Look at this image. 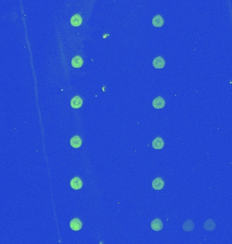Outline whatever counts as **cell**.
Masks as SVG:
<instances>
[{
  "instance_id": "14",
  "label": "cell",
  "mask_w": 232,
  "mask_h": 244,
  "mask_svg": "<svg viewBox=\"0 0 232 244\" xmlns=\"http://www.w3.org/2000/svg\"><path fill=\"white\" fill-rule=\"evenodd\" d=\"M183 229L185 231L187 232H190L193 230L194 229V224L192 220L186 221L183 225Z\"/></svg>"
},
{
  "instance_id": "9",
  "label": "cell",
  "mask_w": 232,
  "mask_h": 244,
  "mask_svg": "<svg viewBox=\"0 0 232 244\" xmlns=\"http://www.w3.org/2000/svg\"><path fill=\"white\" fill-rule=\"evenodd\" d=\"M164 20L161 15H156L152 19V24L156 27H161L164 25Z\"/></svg>"
},
{
  "instance_id": "2",
  "label": "cell",
  "mask_w": 232,
  "mask_h": 244,
  "mask_svg": "<svg viewBox=\"0 0 232 244\" xmlns=\"http://www.w3.org/2000/svg\"><path fill=\"white\" fill-rule=\"evenodd\" d=\"M165 60L161 56H157L153 60V66L156 69H163L165 67Z\"/></svg>"
},
{
  "instance_id": "1",
  "label": "cell",
  "mask_w": 232,
  "mask_h": 244,
  "mask_svg": "<svg viewBox=\"0 0 232 244\" xmlns=\"http://www.w3.org/2000/svg\"><path fill=\"white\" fill-rule=\"evenodd\" d=\"M165 105H166V102L164 99L161 96L156 97L154 100L153 101V103H152L153 106L156 109H160L164 108Z\"/></svg>"
},
{
  "instance_id": "7",
  "label": "cell",
  "mask_w": 232,
  "mask_h": 244,
  "mask_svg": "<svg viewBox=\"0 0 232 244\" xmlns=\"http://www.w3.org/2000/svg\"><path fill=\"white\" fill-rule=\"evenodd\" d=\"M164 187V180L160 177H157L153 181L152 183V187L155 190H161Z\"/></svg>"
},
{
  "instance_id": "3",
  "label": "cell",
  "mask_w": 232,
  "mask_h": 244,
  "mask_svg": "<svg viewBox=\"0 0 232 244\" xmlns=\"http://www.w3.org/2000/svg\"><path fill=\"white\" fill-rule=\"evenodd\" d=\"M70 186L74 190H79L82 189L83 186L82 181L79 177H75L70 182Z\"/></svg>"
},
{
  "instance_id": "10",
  "label": "cell",
  "mask_w": 232,
  "mask_h": 244,
  "mask_svg": "<svg viewBox=\"0 0 232 244\" xmlns=\"http://www.w3.org/2000/svg\"><path fill=\"white\" fill-rule=\"evenodd\" d=\"M84 64V60L80 56H74L71 60V65L74 68H80Z\"/></svg>"
},
{
  "instance_id": "11",
  "label": "cell",
  "mask_w": 232,
  "mask_h": 244,
  "mask_svg": "<svg viewBox=\"0 0 232 244\" xmlns=\"http://www.w3.org/2000/svg\"><path fill=\"white\" fill-rule=\"evenodd\" d=\"M70 144H71V147L75 148H78L82 146V139L79 136H74L70 140Z\"/></svg>"
},
{
  "instance_id": "6",
  "label": "cell",
  "mask_w": 232,
  "mask_h": 244,
  "mask_svg": "<svg viewBox=\"0 0 232 244\" xmlns=\"http://www.w3.org/2000/svg\"><path fill=\"white\" fill-rule=\"evenodd\" d=\"M151 227L155 231H160L163 229V223L160 219L156 218L151 222Z\"/></svg>"
},
{
  "instance_id": "13",
  "label": "cell",
  "mask_w": 232,
  "mask_h": 244,
  "mask_svg": "<svg viewBox=\"0 0 232 244\" xmlns=\"http://www.w3.org/2000/svg\"><path fill=\"white\" fill-rule=\"evenodd\" d=\"M204 228L207 231H212L216 228V225L212 219H208L204 222Z\"/></svg>"
},
{
  "instance_id": "4",
  "label": "cell",
  "mask_w": 232,
  "mask_h": 244,
  "mask_svg": "<svg viewBox=\"0 0 232 244\" xmlns=\"http://www.w3.org/2000/svg\"><path fill=\"white\" fill-rule=\"evenodd\" d=\"M83 100L80 96H76L71 101V106L73 109H80L82 106Z\"/></svg>"
},
{
  "instance_id": "5",
  "label": "cell",
  "mask_w": 232,
  "mask_h": 244,
  "mask_svg": "<svg viewBox=\"0 0 232 244\" xmlns=\"http://www.w3.org/2000/svg\"><path fill=\"white\" fill-rule=\"evenodd\" d=\"M82 227V223L80 221V219L78 218H74L70 222V228H71L73 231H80Z\"/></svg>"
},
{
  "instance_id": "8",
  "label": "cell",
  "mask_w": 232,
  "mask_h": 244,
  "mask_svg": "<svg viewBox=\"0 0 232 244\" xmlns=\"http://www.w3.org/2000/svg\"><path fill=\"white\" fill-rule=\"evenodd\" d=\"M164 146V142L161 137L156 138L152 142V147L154 149L160 150Z\"/></svg>"
},
{
  "instance_id": "12",
  "label": "cell",
  "mask_w": 232,
  "mask_h": 244,
  "mask_svg": "<svg viewBox=\"0 0 232 244\" xmlns=\"http://www.w3.org/2000/svg\"><path fill=\"white\" fill-rule=\"evenodd\" d=\"M70 22H71V24L72 26L79 27V26H80L82 23V18L80 14H76L75 15H73L71 18V20H70Z\"/></svg>"
}]
</instances>
